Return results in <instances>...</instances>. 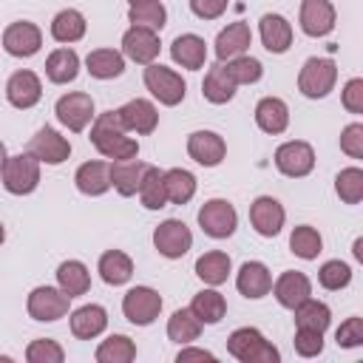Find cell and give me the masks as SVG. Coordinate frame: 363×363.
Here are the masks:
<instances>
[{"mask_svg":"<svg viewBox=\"0 0 363 363\" xmlns=\"http://www.w3.org/2000/svg\"><path fill=\"white\" fill-rule=\"evenodd\" d=\"M54 113H57V119L68 128V130H74V133H79V130H85L91 122H94V99H91V94H82V91H74V94H62L60 99H57V105H54Z\"/></svg>","mask_w":363,"mask_h":363,"instance_id":"cell-9","label":"cell"},{"mask_svg":"<svg viewBox=\"0 0 363 363\" xmlns=\"http://www.w3.org/2000/svg\"><path fill=\"white\" fill-rule=\"evenodd\" d=\"M190 312H193L201 323H218V320L227 315V301H224V295L216 292V289H201V292L193 295Z\"/></svg>","mask_w":363,"mask_h":363,"instance_id":"cell-37","label":"cell"},{"mask_svg":"<svg viewBox=\"0 0 363 363\" xmlns=\"http://www.w3.org/2000/svg\"><path fill=\"white\" fill-rule=\"evenodd\" d=\"M6 159H9V153H6V145H3V142H0V167H3V164H6Z\"/></svg>","mask_w":363,"mask_h":363,"instance_id":"cell-55","label":"cell"},{"mask_svg":"<svg viewBox=\"0 0 363 363\" xmlns=\"http://www.w3.org/2000/svg\"><path fill=\"white\" fill-rule=\"evenodd\" d=\"M108 326V312L99 303H85L71 312V335L79 340H94Z\"/></svg>","mask_w":363,"mask_h":363,"instance_id":"cell-24","label":"cell"},{"mask_svg":"<svg viewBox=\"0 0 363 363\" xmlns=\"http://www.w3.org/2000/svg\"><path fill=\"white\" fill-rule=\"evenodd\" d=\"M340 150L352 159H363V125L360 122H352L343 128L340 133Z\"/></svg>","mask_w":363,"mask_h":363,"instance_id":"cell-50","label":"cell"},{"mask_svg":"<svg viewBox=\"0 0 363 363\" xmlns=\"http://www.w3.org/2000/svg\"><path fill=\"white\" fill-rule=\"evenodd\" d=\"M335 340H337V346H343V349H354V346H363V318H346L340 326H337V332H335Z\"/></svg>","mask_w":363,"mask_h":363,"instance_id":"cell-48","label":"cell"},{"mask_svg":"<svg viewBox=\"0 0 363 363\" xmlns=\"http://www.w3.org/2000/svg\"><path fill=\"white\" fill-rule=\"evenodd\" d=\"M28 153L43 164H62L68 156H71V142L60 133V130H54V128H40L34 136H31V142H28Z\"/></svg>","mask_w":363,"mask_h":363,"instance_id":"cell-12","label":"cell"},{"mask_svg":"<svg viewBox=\"0 0 363 363\" xmlns=\"http://www.w3.org/2000/svg\"><path fill=\"white\" fill-rule=\"evenodd\" d=\"M79 74V57L74 48H57L48 54L45 60V77L57 85H65V82H74Z\"/></svg>","mask_w":363,"mask_h":363,"instance_id":"cell-31","label":"cell"},{"mask_svg":"<svg viewBox=\"0 0 363 363\" xmlns=\"http://www.w3.org/2000/svg\"><path fill=\"white\" fill-rule=\"evenodd\" d=\"M85 28H88V23L77 9H62L51 20V37L57 43H77L85 37Z\"/></svg>","mask_w":363,"mask_h":363,"instance_id":"cell-38","label":"cell"},{"mask_svg":"<svg viewBox=\"0 0 363 363\" xmlns=\"http://www.w3.org/2000/svg\"><path fill=\"white\" fill-rule=\"evenodd\" d=\"M176 360H179V363H190V360H207V363H213L216 354L207 352V349H182V352L176 354Z\"/></svg>","mask_w":363,"mask_h":363,"instance_id":"cell-53","label":"cell"},{"mask_svg":"<svg viewBox=\"0 0 363 363\" xmlns=\"http://www.w3.org/2000/svg\"><path fill=\"white\" fill-rule=\"evenodd\" d=\"M40 45H43V31L28 20H17L3 31V48L11 57H34Z\"/></svg>","mask_w":363,"mask_h":363,"instance_id":"cell-14","label":"cell"},{"mask_svg":"<svg viewBox=\"0 0 363 363\" xmlns=\"http://www.w3.org/2000/svg\"><path fill=\"white\" fill-rule=\"evenodd\" d=\"M298 20L306 37H326L335 28V6L329 0H301Z\"/></svg>","mask_w":363,"mask_h":363,"instance_id":"cell-17","label":"cell"},{"mask_svg":"<svg viewBox=\"0 0 363 363\" xmlns=\"http://www.w3.org/2000/svg\"><path fill=\"white\" fill-rule=\"evenodd\" d=\"M85 68L94 79H113L125 71V54L113 48H96L85 57Z\"/></svg>","mask_w":363,"mask_h":363,"instance_id":"cell-30","label":"cell"},{"mask_svg":"<svg viewBox=\"0 0 363 363\" xmlns=\"http://www.w3.org/2000/svg\"><path fill=\"white\" fill-rule=\"evenodd\" d=\"M227 3L230 0H190V11L199 20H216L227 11Z\"/></svg>","mask_w":363,"mask_h":363,"instance_id":"cell-52","label":"cell"},{"mask_svg":"<svg viewBox=\"0 0 363 363\" xmlns=\"http://www.w3.org/2000/svg\"><path fill=\"white\" fill-rule=\"evenodd\" d=\"M201 326H204V323L190 312V306H187V309H176V312L170 315V320H167V337L176 340V343H182V346H187V343L199 340Z\"/></svg>","mask_w":363,"mask_h":363,"instance_id":"cell-40","label":"cell"},{"mask_svg":"<svg viewBox=\"0 0 363 363\" xmlns=\"http://www.w3.org/2000/svg\"><path fill=\"white\" fill-rule=\"evenodd\" d=\"M128 3H130V6H136V3H147V0H128Z\"/></svg>","mask_w":363,"mask_h":363,"instance_id":"cell-57","label":"cell"},{"mask_svg":"<svg viewBox=\"0 0 363 363\" xmlns=\"http://www.w3.org/2000/svg\"><path fill=\"white\" fill-rule=\"evenodd\" d=\"M235 286H238V292L244 298L258 301V298L269 295V289H272V272L261 261H244L241 269H238V275H235Z\"/></svg>","mask_w":363,"mask_h":363,"instance_id":"cell-19","label":"cell"},{"mask_svg":"<svg viewBox=\"0 0 363 363\" xmlns=\"http://www.w3.org/2000/svg\"><path fill=\"white\" fill-rule=\"evenodd\" d=\"M128 20L136 28H147V31H162L167 23V9L159 0H147V3H136L128 9Z\"/></svg>","mask_w":363,"mask_h":363,"instance_id":"cell-39","label":"cell"},{"mask_svg":"<svg viewBox=\"0 0 363 363\" xmlns=\"http://www.w3.org/2000/svg\"><path fill=\"white\" fill-rule=\"evenodd\" d=\"M147 162L139 159H122V162H111V187L119 196H136L142 187V179L147 173Z\"/></svg>","mask_w":363,"mask_h":363,"instance_id":"cell-23","label":"cell"},{"mask_svg":"<svg viewBox=\"0 0 363 363\" xmlns=\"http://www.w3.org/2000/svg\"><path fill=\"white\" fill-rule=\"evenodd\" d=\"M130 130L125 128L119 111H105L94 116L91 125V145L111 162H122V159H136L139 156V142L133 136H128Z\"/></svg>","mask_w":363,"mask_h":363,"instance_id":"cell-1","label":"cell"},{"mask_svg":"<svg viewBox=\"0 0 363 363\" xmlns=\"http://www.w3.org/2000/svg\"><path fill=\"white\" fill-rule=\"evenodd\" d=\"M199 227L210 238H230L238 227V213L227 199H210L199 210Z\"/></svg>","mask_w":363,"mask_h":363,"instance_id":"cell-6","label":"cell"},{"mask_svg":"<svg viewBox=\"0 0 363 363\" xmlns=\"http://www.w3.org/2000/svg\"><path fill=\"white\" fill-rule=\"evenodd\" d=\"M289 250H292L298 258H303V261H315V258L320 255V250H323V238H320V233H318L315 227L301 224V227H295L292 235H289Z\"/></svg>","mask_w":363,"mask_h":363,"instance_id":"cell-42","label":"cell"},{"mask_svg":"<svg viewBox=\"0 0 363 363\" xmlns=\"http://www.w3.org/2000/svg\"><path fill=\"white\" fill-rule=\"evenodd\" d=\"M235 88H238V85H235L233 77L227 74L224 62L210 65V71H207V77H204V82H201V94H204V99L213 102V105L230 102V99L235 96Z\"/></svg>","mask_w":363,"mask_h":363,"instance_id":"cell-29","label":"cell"},{"mask_svg":"<svg viewBox=\"0 0 363 363\" xmlns=\"http://www.w3.org/2000/svg\"><path fill=\"white\" fill-rule=\"evenodd\" d=\"M295 352L301 357H315L323 352V332H315V329H298L295 332Z\"/></svg>","mask_w":363,"mask_h":363,"instance_id":"cell-49","label":"cell"},{"mask_svg":"<svg viewBox=\"0 0 363 363\" xmlns=\"http://www.w3.org/2000/svg\"><path fill=\"white\" fill-rule=\"evenodd\" d=\"M122 312L136 326H150L162 312V295L153 286H133L122 298Z\"/></svg>","mask_w":363,"mask_h":363,"instance_id":"cell-8","label":"cell"},{"mask_svg":"<svg viewBox=\"0 0 363 363\" xmlns=\"http://www.w3.org/2000/svg\"><path fill=\"white\" fill-rule=\"evenodd\" d=\"M145 88H147L162 105L173 108V105H179V102L184 99L187 82H184L173 68H167V65H162V62H150V65H145Z\"/></svg>","mask_w":363,"mask_h":363,"instance_id":"cell-5","label":"cell"},{"mask_svg":"<svg viewBox=\"0 0 363 363\" xmlns=\"http://www.w3.org/2000/svg\"><path fill=\"white\" fill-rule=\"evenodd\" d=\"M275 167L289 176V179H303L312 173L315 167V150L309 142H301V139H292V142H284L278 150H275Z\"/></svg>","mask_w":363,"mask_h":363,"instance_id":"cell-10","label":"cell"},{"mask_svg":"<svg viewBox=\"0 0 363 363\" xmlns=\"http://www.w3.org/2000/svg\"><path fill=\"white\" fill-rule=\"evenodd\" d=\"M258 31H261V43L269 54H284L292 45V26L286 17L281 14H264L258 20Z\"/></svg>","mask_w":363,"mask_h":363,"instance_id":"cell-25","label":"cell"},{"mask_svg":"<svg viewBox=\"0 0 363 363\" xmlns=\"http://www.w3.org/2000/svg\"><path fill=\"white\" fill-rule=\"evenodd\" d=\"M230 267H233V261H230V255L221 252V250H210V252H204V255L196 258V275H199L204 284H210V286L224 284L227 275H230Z\"/></svg>","mask_w":363,"mask_h":363,"instance_id":"cell-35","label":"cell"},{"mask_svg":"<svg viewBox=\"0 0 363 363\" xmlns=\"http://www.w3.org/2000/svg\"><path fill=\"white\" fill-rule=\"evenodd\" d=\"M159 37L156 31H147V28H136L130 26L125 34H122V54L139 65H150L156 57H159Z\"/></svg>","mask_w":363,"mask_h":363,"instance_id":"cell-18","label":"cell"},{"mask_svg":"<svg viewBox=\"0 0 363 363\" xmlns=\"http://www.w3.org/2000/svg\"><path fill=\"white\" fill-rule=\"evenodd\" d=\"M272 292H275V301L284 309H295L301 301H306L312 295V281L303 272H298V269H286L272 284Z\"/></svg>","mask_w":363,"mask_h":363,"instance_id":"cell-20","label":"cell"},{"mask_svg":"<svg viewBox=\"0 0 363 363\" xmlns=\"http://www.w3.org/2000/svg\"><path fill=\"white\" fill-rule=\"evenodd\" d=\"M255 125L275 136V133H284L286 125H289V108L281 96H264L258 105H255Z\"/></svg>","mask_w":363,"mask_h":363,"instance_id":"cell-28","label":"cell"},{"mask_svg":"<svg viewBox=\"0 0 363 363\" xmlns=\"http://www.w3.org/2000/svg\"><path fill=\"white\" fill-rule=\"evenodd\" d=\"M57 284L68 298H77V295H85L91 289V272L82 261L71 258V261H62L57 267Z\"/></svg>","mask_w":363,"mask_h":363,"instance_id":"cell-32","label":"cell"},{"mask_svg":"<svg viewBox=\"0 0 363 363\" xmlns=\"http://www.w3.org/2000/svg\"><path fill=\"white\" fill-rule=\"evenodd\" d=\"M284 218H286L284 204L278 199H272V196H258L250 204V224L264 238H275L281 233V227H284Z\"/></svg>","mask_w":363,"mask_h":363,"instance_id":"cell-13","label":"cell"},{"mask_svg":"<svg viewBox=\"0 0 363 363\" xmlns=\"http://www.w3.org/2000/svg\"><path fill=\"white\" fill-rule=\"evenodd\" d=\"M187 153L193 162H199L204 167H216L227 156V142L216 130H193L187 136Z\"/></svg>","mask_w":363,"mask_h":363,"instance_id":"cell-15","label":"cell"},{"mask_svg":"<svg viewBox=\"0 0 363 363\" xmlns=\"http://www.w3.org/2000/svg\"><path fill=\"white\" fill-rule=\"evenodd\" d=\"M164 170L159 167H147L145 179H142V187H139V199H142V207L145 210H162L167 204V193H164V179H162Z\"/></svg>","mask_w":363,"mask_h":363,"instance_id":"cell-43","label":"cell"},{"mask_svg":"<svg viewBox=\"0 0 363 363\" xmlns=\"http://www.w3.org/2000/svg\"><path fill=\"white\" fill-rule=\"evenodd\" d=\"M340 102H343V108H346L349 113H363V79H360V77H354V79H349V82L343 85Z\"/></svg>","mask_w":363,"mask_h":363,"instance_id":"cell-51","label":"cell"},{"mask_svg":"<svg viewBox=\"0 0 363 363\" xmlns=\"http://www.w3.org/2000/svg\"><path fill=\"white\" fill-rule=\"evenodd\" d=\"M40 96H43V82H40V77L34 71L23 68V71H14L9 77V82H6V99L14 108H20V111L34 108L40 102Z\"/></svg>","mask_w":363,"mask_h":363,"instance_id":"cell-16","label":"cell"},{"mask_svg":"<svg viewBox=\"0 0 363 363\" xmlns=\"http://www.w3.org/2000/svg\"><path fill=\"white\" fill-rule=\"evenodd\" d=\"M153 247L159 250V255L164 258H182L187 255V250L193 247V233L184 221L179 218H167L153 230Z\"/></svg>","mask_w":363,"mask_h":363,"instance_id":"cell-11","label":"cell"},{"mask_svg":"<svg viewBox=\"0 0 363 363\" xmlns=\"http://www.w3.org/2000/svg\"><path fill=\"white\" fill-rule=\"evenodd\" d=\"M136 357V343L128 335H111L96 346V363H130Z\"/></svg>","mask_w":363,"mask_h":363,"instance_id":"cell-41","label":"cell"},{"mask_svg":"<svg viewBox=\"0 0 363 363\" xmlns=\"http://www.w3.org/2000/svg\"><path fill=\"white\" fill-rule=\"evenodd\" d=\"M224 68H227V74L233 77L235 85H252V82H258L261 74H264V65H261L255 57H247V54L227 60Z\"/></svg>","mask_w":363,"mask_h":363,"instance_id":"cell-45","label":"cell"},{"mask_svg":"<svg viewBox=\"0 0 363 363\" xmlns=\"http://www.w3.org/2000/svg\"><path fill=\"white\" fill-rule=\"evenodd\" d=\"M6 241V230H3V224H0V244Z\"/></svg>","mask_w":363,"mask_h":363,"instance_id":"cell-56","label":"cell"},{"mask_svg":"<svg viewBox=\"0 0 363 363\" xmlns=\"http://www.w3.org/2000/svg\"><path fill=\"white\" fill-rule=\"evenodd\" d=\"M227 352L241 363H278L281 352L252 326H241L227 337Z\"/></svg>","mask_w":363,"mask_h":363,"instance_id":"cell-2","label":"cell"},{"mask_svg":"<svg viewBox=\"0 0 363 363\" xmlns=\"http://www.w3.org/2000/svg\"><path fill=\"white\" fill-rule=\"evenodd\" d=\"M295 326L298 329H315V332H326L332 323V309L323 301H315L312 295L306 301H301L295 309Z\"/></svg>","mask_w":363,"mask_h":363,"instance_id":"cell-34","label":"cell"},{"mask_svg":"<svg viewBox=\"0 0 363 363\" xmlns=\"http://www.w3.org/2000/svg\"><path fill=\"white\" fill-rule=\"evenodd\" d=\"M116 111H119L125 128L133 130V133H139V136L153 133L156 125H159V111H156V105H153L150 99H139V96H136V99L125 102V105L116 108Z\"/></svg>","mask_w":363,"mask_h":363,"instance_id":"cell-21","label":"cell"},{"mask_svg":"<svg viewBox=\"0 0 363 363\" xmlns=\"http://www.w3.org/2000/svg\"><path fill=\"white\" fill-rule=\"evenodd\" d=\"M164 179V193L170 204H187L196 196V176L184 167H170L162 173Z\"/></svg>","mask_w":363,"mask_h":363,"instance_id":"cell-36","label":"cell"},{"mask_svg":"<svg viewBox=\"0 0 363 363\" xmlns=\"http://www.w3.org/2000/svg\"><path fill=\"white\" fill-rule=\"evenodd\" d=\"M352 252H354V258H357V261H363V241H360V238L354 241V250H352Z\"/></svg>","mask_w":363,"mask_h":363,"instance_id":"cell-54","label":"cell"},{"mask_svg":"<svg viewBox=\"0 0 363 363\" xmlns=\"http://www.w3.org/2000/svg\"><path fill=\"white\" fill-rule=\"evenodd\" d=\"M26 360H28V363H62V360H65V352H62V346H60L57 340H51V337H37V340L28 343Z\"/></svg>","mask_w":363,"mask_h":363,"instance_id":"cell-47","label":"cell"},{"mask_svg":"<svg viewBox=\"0 0 363 363\" xmlns=\"http://www.w3.org/2000/svg\"><path fill=\"white\" fill-rule=\"evenodd\" d=\"M74 184L85 196H102L111 190V162H85L74 173Z\"/></svg>","mask_w":363,"mask_h":363,"instance_id":"cell-26","label":"cell"},{"mask_svg":"<svg viewBox=\"0 0 363 363\" xmlns=\"http://www.w3.org/2000/svg\"><path fill=\"white\" fill-rule=\"evenodd\" d=\"M318 284L323 289H329V292H337V289H343V286L352 284V267L346 261H337V258L335 261H326L318 269Z\"/></svg>","mask_w":363,"mask_h":363,"instance_id":"cell-46","label":"cell"},{"mask_svg":"<svg viewBox=\"0 0 363 363\" xmlns=\"http://www.w3.org/2000/svg\"><path fill=\"white\" fill-rule=\"evenodd\" d=\"M68 306H71V298L60 289V286H34L28 292V315L34 320H43V323H51V320H60L68 315Z\"/></svg>","mask_w":363,"mask_h":363,"instance_id":"cell-7","label":"cell"},{"mask_svg":"<svg viewBox=\"0 0 363 363\" xmlns=\"http://www.w3.org/2000/svg\"><path fill=\"white\" fill-rule=\"evenodd\" d=\"M250 43H252V31H250V26L241 23V20L230 23V26L221 28L218 37H216V57H218V62H227V60H233V57L247 54Z\"/></svg>","mask_w":363,"mask_h":363,"instance_id":"cell-22","label":"cell"},{"mask_svg":"<svg viewBox=\"0 0 363 363\" xmlns=\"http://www.w3.org/2000/svg\"><path fill=\"white\" fill-rule=\"evenodd\" d=\"M337 82V65L329 57H309L298 74V91L309 99H323Z\"/></svg>","mask_w":363,"mask_h":363,"instance_id":"cell-3","label":"cell"},{"mask_svg":"<svg viewBox=\"0 0 363 363\" xmlns=\"http://www.w3.org/2000/svg\"><path fill=\"white\" fill-rule=\"evenodd\" d=\"M170 57L176 65L187 68V71H199L207 60V45L199 34H179L170 43Z\"/></svg>","mask_w":363,"mask_h":363,"instance_id":"cell-27","label":"cell"},{"mask_svg":"<svg viewBox=\"0 0 363 363\" xmlns=\"http://www.w3.org/2000/svg\"><path fill=\"white\" fill-rule=\"evenodd\" d=\"M335 193L343 204H357L363 199V170L360 167H343L335 176Z\"/></svg>","mask_w":363,"mask_h":363,"instance_id":"cell-44","label":"cell"},{"mask_svg":"<svg viewBox=\"0 0 363 363\" xmlns=\"http://www.w3.org/2000/svg\"><path fill=\"white\" fill-rule=\"evenodd\" d=\"M99 275H102V281L111 284V286L128 284L130 275H133V261H130V255H125L122 250H108V252H102V255H99Z\"/></svg>","mask_w":363,"mask_h":363,"instance_id":"cell-33","label":"cell"},{"mask_svg":"<svg viewBox=\"0 0 363 363\" xmlns=\"http://www.w3.org/2000/svg\"><path fill=\"white\" fill-rule=\"evenodd\" d=\"M0 176H3V187L11 196H28L40 184V162L31 153L9 156L6 164L0 167Z\"/></svg>","mask_w":363,"mask_h":363,"instance_id":"cell-4","label":"cell"}]
</instances>
